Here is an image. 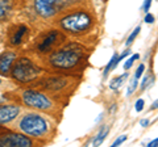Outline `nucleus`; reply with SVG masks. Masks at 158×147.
I'll list each match as a JSON object with an SVG mask.
<instances>
[{"label": "nucleus", "instance_id": "nucleus-26", "mask_svg": "<svg viewBox=\"0 0 158 147\" xmlns=\"http://www.w3.org/2000/svg\"><path fill=\"white\" fill-rule=\"evenodd\" d=\"M150 4H152V0H145V3H144V7H142V9H144V11H149Z\"/></svg>", "mask_w": 158, "mask_h": 147}, {"label": "nucleus", "instance_id": "nucleus-18", "mask_svg": "<svg viewBox=\"0 0 158 147\" xmlns=\"http://www.w3.org/2000/svg\"><path fill=\"white\" fill-rule=\"evenodd\" d=\"M140 30H141V28H140V26H137V28L135 29V30H133V33L131 34L129 37H128V41H127V46H129L131 43H132L133 41H135V38L137 37V34L140 33Z\"/></svg>", "mask_w": 158, "mask_h": 147}, {"label": "nucleus", "instance_id": "nucleus-17", "mask_svg": "<svg viewBox=\"0 0 158 147\" xmlns=\"http://www.w3.org/2000/svg\"><path fill=\"white\" fill-rule=\"evenodd\" d=\"M116 65H117V54L115 53V54H113V57H112V59L110 61V63H108V65L106 66V68H104V74H103V75L107 76L108 74H110V71H111Z\"/></svg>", "mask_w": 158, "mask_h": 147}, {"label": "nucleus", "instance_id": "nucleus-12", "mask_svg": "<svg viewBox=\"0 0 158 147\" xmlns=\"http://www.w3.org/2000/svg\"><path fill=\"white\" fill-rule=\"evenodd\" d=\"M16 58H17V55L15 51H4L2 55H0V75L9 76L12 65Z\"/></svg>", "mask_w": 158, "mask_h": 147}, {"label": "nucleus", "instance_id": "nucleus-20", "mask_svg": "<svg viewBox=\"0 0 158 147\" xmlns=\"http://www.w3.org/2000/svg\"><path fill=\"white\" fill-rule=\"evenodd\" d=\"M153 80H154V77L153 76H145L144 80H142V83H141V89H145L150 83H153Z\"/></svg>", "mask_w": 158, "mask_h": 147}, {"label": "nucleus", "instance_id": "nucleus-1", "mask_svg": "<svg viewBox=\"0 0 158 147\" xmlns=\"http://www.w3.org/2000/svg\"><path fill=\"white\" fill-rule=\"evenodd\" d=\"M88 51L79 43H63L46 54L45 63L56 72H74L86 66Z\"/></svg>", "mask_w": 158, "mask_h": 147}, {"label": "nucleus", "instance_id": "nucleus-22", "mask_svg": "<svg viewBox=\"0 0 158 147\" xmlns=\"http://www.w3.org/2000/svg\"><path fill=\"white\" fill-rule=\"evenodd\" d=\"M137 84H138V81H137V79H133V81H132V84L129 85V88H128V95H132L133 92H135V89H136V87H137Z\"/></svg>", "mask_w": 158, "mask_h": 147}, {"label": "nucleus", "instance_id": "nucleus-19", "mask_svg": "<svg viewBox=\"0 0 158 147\" xmlns=\"http://www.w3.org/2000/svg\"><path fill=\"white\" fill-rule=\"evenodd\" d=\"M138 58H140V55H138V54H135V55H133L132 58H129V59L127 61V63L124 65V68H125V70H129V68L132 67V65L135 63V61H137Z\"/></svg>", "mask_w": 158, "mask_h": 147}, {"label": "nucleus", "instance_id": "nucleus-16", "mask_svg": "<svg viewBox=\"0 0 158 147\" xmlns=\"http://www.w3.org/2000/svg\"><path fill=\"white\" fill-rule=\"evenodd\" d=\"M81 0H59L58 3V13L59 12H63L65 9L70 8L73 6H75V4H78Z\"/></svg>", "mask_w": 158, "mask_h": 147}, {"label": "nucleus", "instance_id": "nucleus-27", "mask_svg": "<svg viewBox=\"0 0 158 147\" xmlns=\"http://www.w3.org/2000/svg\"><path fill=\"white\" fill-rule=\"evenodd\" d=\"M157 143H158V139L156 138V139L153 141V142H150V143L148 145V146H149V147H156V146H157Z\"/></svg>", "mask_w": 158, "mask_h": 147}, {"label": "nucleus", "instance_id": "nucleus-6", "mask_svg": "<svg viewBox=\"0 0 158 147\" xmlns=\"http://www.w3.org/2000/svg\"><path fill=\"white\" fill-rule=\"evenodd\" d=\"M42 74V68L36 65L32 59H29L27 57H20L17 59H15L9 75L21 84H32Z\"/></svg>", "mask_w": 158, "mask_h": 147}, {"label": "nucleus", "instance_id": "nucleus-21", "mask_svg": "<svg viewBox=\"0 0 158 147\" xmlns=\"http://www.w3.org/2000/svg\"><path fill=\"white\" fill-rule=\"evenodd\" d=\"M144 70H145V66L144 65H140L138 66V68H137V71H136V74H135V79H140L141 77V75H142V72H144Z\"/></svg>", "mask_w": 158, "mask_h": 147}, {"label": "nucleus", "instance_id": "nucleus-29", "mask_svg": "<svg viewBox=\"0 0 158 147\" xmlns=\"http://www.w3.org/2000/svg\"><path fill=\"white\" fill-rule=\"evenodd\" d=\"M156 108H157V101H154V104L152 105V109H156Z\"/></svg>", "mask_w": 158, "mask_h": 147}, {"label": "nucleus", "instance_id": "nucleus-28", "mask_svg": "<svg viewBox=\"0 0 158 147\" xmlns=\"http://www.w3.org/2000/svg\"><path fill=\"white\" fill-rule=\"evenodd\" d=\"M148 124H149V121H148V120H142V121H141V125L144 126V127L148 126Z\"/></svg>", "mask_w": 158, "mask_h": 147}, {"label": "nucleus", "instance_id": "nucleus-30", "mask_svg": "<svg viewBox=\"0 0 158 147\" xmlns=\"http://www.w3.org/2000/svg\"><path fill=\"white\" fill-rule=\"evenodd\" d=\"M0 84H2V80H0Z\"/></svg>", "mask_w": 158, "mask_h": 147}, {"label": "nucleus", "instance_id": "nucleus-24", "mask_svg": "<svg viewBox=\"0 0 158 147\" xmlns=\"http://www.w3.org/2000/svg\"><path fill=\"white\" fill-rule=\"evenodd\" d=\"M127 141V135H123V137H118V138L115 141V142H113V143H112V146L113 147H116V146H118V145H121L123 143V142H125Z\"/></svg>", "mask_w": 158, "mask_h": 147}, {"label": "nucleus", "instance_id": "nucleus-7", "mask_svg": "<svg viewBox=\"0 0 158 147\" xmlns=\"http://www.w3.org/2000/svg\"><path fill=\"white\" fill-rule=\"evenodd\" d=\"M66 42V34L59 29H50L45 33H42L38 38H36V45L34 50L38 54L46 55L54 49L59 47Z\"/></svg>", "mask_w": 158, "mask_h": 147}, {"label": "nucleus", "instance_id": "nucleus-5", "mask_svg": "<svg viewBox=\"0 0 158 147\" xmlns=\"http://www.w3.org/2000/svg\"><path fill=\"white\" fill-rule=\"evenodd\" d=\"M19 95H20L19 96L20 102L32 110L41 112V113L49 114L52 117H57V114L59 116L62 112L58 105L59 102L41 89L27 88V89H23Z\"/></svg>", "mask_w": 158, "mask_h": 147}, {"label": "nucleus", "instance_id": "nucleus-15", "mask_svg": "<svg viewBox=\"0 0 158 147\" xmlns=\"http://www.w3.org/2000/svg\"><path fill=\"white\" fill-rule=\"evenodd\" d=\"M128 77V74L125 72V74H123L121 76H117V77H115V79H112L111 80V83H110V88L111 89H118L121 85H123V83H124V80Z\"/></svg>", "mask_w": 158, "mask_h": 147}, {"label": "nucleus", "instance_id": "nucleus-10", "mask_svg": "<svg viewBox=\"0 0 158 147\" xmlns=\"http://www.w3.org/2000/svg\"><path fill=\"white\" fill-rule=\"evenodd\" d=\"M20 112H21V108L13 102L0 104V126L15 121L20 116Z\"/></svg>", "mask_w": 158, "mask_h": 147}, {"label": "nucleus", "instance_id": "nucleus-23", "mask_svg": "<svg viewBox=\"0 0 158 147\" xmlns=\"http://www.w3.org/2000/svg\"><path fill=\"white\" fill-rule=\"evenodd\" d=\"M135 109H136V112H141L142 109H144V100H142V99L137 100L136 105H135Z\"/></svg>", "mask_w": 158, "mask_h": 147}, {"label": "nucleus", "instance_id": "nucleus-3", "mask_svg": "<svg viewBox=\"0 0 158 147\" xmlns=\"http://www.w3.org/2000/svg\"><path fill=\"white\" fill-rule=\"evenodd\" d=\"M79 79L74 75H65V72H56L52 75H41L32 84L37 89L44 91L54 100L58 101L59 97H66L75 91Z\"/></svg>", "mask_w": 158, "mask_h": 147}, {"label": "nucleus", "instance_id": "nucleus-11", "mask_svg": "<svg viewBox=\"0 0 158 147\" xmlns=\"http://www.w3.org/2000/svg\"><path fill=\"white\" fill-rule=\"evenodd\" d=\"M29 37V28L24 24L13 26V29L9 32V45L19 46L23 42H25Z\"/></svg>", "mask_w": 158, "mask_h": 147}, {"label": "nucleus", "instance_id": "nucleus-25", "mask_svg": "<svg viewBox=\"0 0 158 147\" xmlns=\"http://www.w3.org/2000/svg\"><path fill=\"white\" fill-rule=\"evenodd\" d=\"M145 22H148V24L154 22V16H153V14H146V17H145Z\"/></svg>", "mask_w": 158, "mask_h": 147}, {"label": "nucleus", "instance_id": "nucleus-13", "mask_svg": "<svg viewBox=\"0 0 158 147\" xmlns=\"http://www.w3.org/2000/svg\"><path fill=\"white\" fill-rule=\"evenodd\" d=\"M13 11V0H0V21H6Z\"/></svg>", "mask_w": 158, "mask_h": 147}, {"label": "nucleus", "instance_id": "nucleus-2", "mask_svg": "<svg viewBox=\"0 0 158 147\" xmlns=\"http://www.w3.org/2000/svg\"><path fill=\"white\" fill-rule=\"evenodd\" d=\"M13 127L41 143L50 142L56 134V124L41 112H25L19 117Z\"/></svg>", "mask_w": 158, "mask_h": 147}, {"label": "nucleus", "instance_id": "nucleus-4", "mask_svg": "<svg viewBox=\"0 0 158 147\" xmlns=\"http://www.w3.org/2000/svg\"><path fill=\"white\" fill-rule=\"evenodd\" d=\"M58 28L65 34L73 37H83L88 34L96 25L95 14L86 9H73L63 13L58 18Z\"/></svg>", "mask_w": 158, "mask_h": 147}, {"label": "nucleus", "instance_id": "nucleus-14", "mask_svg": "<svg viewBox=\"0 0 158 147\" xmlns=\"http://www.w3.org/2000/svg\"><path fill=\"white\" fill-rule=\"evenodd\" d=\"M108 131H110V129H108V126H103L100 131L98 133V135L95 137V139H94V146H99L103 143V141H104V138L107 137Z\"/></svg>", "mask_w": 158, "mask_h": 147}, {"label": "nucleus", "instance_id": "nucleus-8", "mask_svg": "<svg viewBox=\"0 0 158 147\" xmlns=\"http://www.w3.org/2000/svg\"><path fill=\"white\" fill-rule=\"evenodd\" d=\"M34 142L32 138L23 133H8V134H0V146H8V147H31L34 146Z\"/></svg>", "mask_w": 158, "mask_h": 147}, {"label": "nucleus", "instance_id": "nucleus-9", "mask_svg": "<svg viewBox=\"0 0 158 147\" xmlns=\"http://www.w3.org/2000/svg\"><path fill=\"white\" fill-rule=\"evenodd\" d=\"M59 0H34V9L42 18H50L58 13Z\"/></svg>", "mask_w": 158, "mask_h": 147}]
</instances>
